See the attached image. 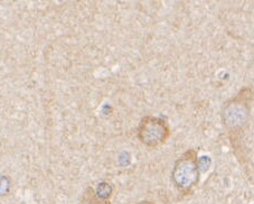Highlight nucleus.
I'll return each mask as SVG.
<instances>
[{
    "mask_svg": "<svg viewBox=\"0 0 254 204\" xmlns=\"http://www.w3.org/2000/svg\"><path fill=\"white\" fill-rule=\"evenodd\" d=\"M252 92L250 89H243L233 99L224 103L222 108V124L232 134L239 133L247 126L250 118V102Z\"/></svg>",
    "mask_w": 254,
    "mask_h": 204,
    "instance_id": "obj_1",
    "label": "nucleus"
},
{
    "mask_svg": "<svg viewBox=\"0 0 254 204\" xmlns=\"http://www.w3.org/2000/svg\"><path fill=\"white\" fill-rule=\"evenodd\" d=\"M172 180L182 193H188L195 188L199 181V163L197 153L190 149L175 162Z\"/></svg>",
    "mask_w": 254,
    "mask_h": 204,
    "instance_id": "obj_2",
    "label": "nucleus"
},
{
    "mask_svg": "<svg viewBox=\"0 0 254 204\" xmlns=\"http://www.w3.org/2000/svg\"><path fill=\"white\" fill-rule=\"evenodd\" d=\"M170 127L168 123L157 117L146 116L140 120L138 139L141 144L151 148L163 146L169 139Z\"/></svg>",
    "mask_w": 254,
    "mask_h": 204,
    "instance_id": "obj_3",
    "label": "nucleus"
},
{
    "mask_svg": "<svg viewBox=\"0 0 254 204\" xmlns=\"http://www.w3.org/2000/svg\"><path fill=\"white\" fill-rule=\"evenodd\" d=\"M81 204H111L110 200L104 199L98 194L94 188H87L86 191L83 194Z\"/></svg>",
    "mask_w": 254,
    "mask_h": 204,
    "instance_id": "obj_4",
    "label": "nucleus"
},
{
    "mask_svg": "<svg viewBox=\"0 0 254 204\" xmlns=\"http://www.w3.org/2000/svg\"><path fill=\"white\" fill-rule=\"evenodd\" d=\"M139 204H155V203H152V202H150V201H143V202L139 203Z\"/></svg>",
    "mask_w": 254,
    "mask_h": 204,
    "instance_id": "obj_5",
    "label": "nucleus"
}]
</instances>
